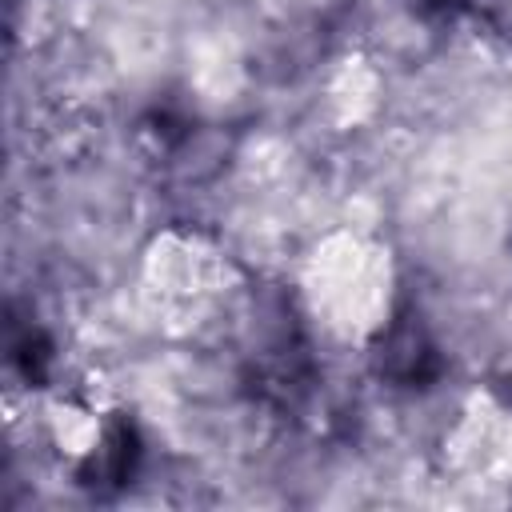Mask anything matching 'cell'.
<instances>
[{"label": "cell", "mask_w": 512, "mask_h": 512, "mask_svg": "<svg viewBox=\"0 0 512 512\" xmlns=\"http://www.w3.org/2000/svg\"><path fill=\"white\" fill-rule=\"evenodd\" d=\"M244 384L276 412H296L316 388L312 344L284 296L256 304V340L244 352Z\"/></svg>", "instance_id": "cell-1"}, {"label": "cell", "mask_w": 512, "mask_h": 512, "mask_svg": "<svg viewBox=\"0 0 512 512\" xmlns=\"http://www.w3.org/2000/svg\"><path fill=\"white\" fill-rule=\"evenodd\" d=\"M368 368L392 392H428L432 384H440L448 360H444V348H440L436 332L428 328L424 312L404 304L376 332V340L368 348Z\"/></svg>", "instance_id": "cell-2"}, {"label": "cell", "mask_w": 512, "mask_h": 512, "mask_svg": "<svg viewBox=\"0 0 512 512\" xmlns=\"http://www.w3.org/2000/svg\"><path fill=\"white\" fill-rule=\"evenodd\" d=\"M140 460H144V436H140V428H136L132 416H120L116 412V416L104 420L96 444L80 456L76 484L88 488V492H96V496H112V492H120V488L132 484Z\"/></svg>", "instance_id": "cell-3"}, {"label": "cell", "mask_w": 512, "mask_h": 512, "mask_svg": "<svg viewBox=\"0 0 512 512\" xmlns=\"http://www.w3.org/2000/svg\"><path fill=\"white\" fill-rule=\"evenodd\" d=\"M8 364H12V372L28 388H44L52 380V368H56V344H52V336L40 324H28V328L12 332V340H8Z\"/></svg>", "instance_id": "cell-4"}, {"label": "cell", "mask_w": 512, "mask_h": 512, "mask_svg": "<svg viewBox=\"0 0 512 512\" xmlns=\"http://www.w3.org/2000/svg\"><path fill=\"white\" fill-rule=\"evenodd\" d=\"M400 4L408 8V16H412V20L432 24V28L452 24L456 16H464V12H468V0H400Z\"/></svg>", "instance_id": "cell-5"}, {"label": "cell", "mask_w": 512, "mask_h": 512, "mask_svg": "<svg viewBox=\"0 0 512 512\" xmlns=\"http://www.w3.org/2000/svg\"><path fill=\"white\" fill-rule=\"evenodd\" d=\"M468 12L500 40L512 44V0H468Z\"/></svg>", "instance_id": "cell-6"}, {"label": "cell", "mask_w": 512, "mask_h": 512, "mask_svg": "<svg viewBox=\"0 0 512 512\" xmlns=\"http://www.w3.org/2000/svg\"><path fill=\"white\" fill-rule=\"evenodd\" d=\"M492 392L504 400V404H512V348L500 356V364L492 368Z\"/></svg>", "instance_id": "cell-7"}, {"label": "cell", "mask_w": 512, "mask_h": 512, "mask_svg": "<svg viewBox=\"0 0 512 512\" xmlns=\"http://www.w3.org/2000/svg\"><path fill=\"white\" fill-rule=\"evenodd\" d=\"M508 252H512V224H508Z\"/></svg>", "instance_id": "cell-8"}]
</instances>
